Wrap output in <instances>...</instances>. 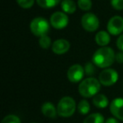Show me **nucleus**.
<instances>
[{"mask_svg":"<svg viewBox=\"0 0 123 123\" xmlns=\"http://www.w3.org/2000/svg\"><path fill=\"white\" fill-rule=\"evenodd\" d=\"M78 6L84 11H88L92 8L91 0H78Z\"/></svg>","mask_w":123,"mask_h":123,"instance_id":"20","label":"nucleus"},{"mask_svg":"<svg viewBox=\"0 0 123 123\" xmlns=\"http://www.w3.org/2000/svg\"><path fill=\"white\" fill-rule=\"evenodd\" d=\"M58 116L62 117H70L74 114L76 110L75 100L70 96H65L59 100L56 106Z\"/></svg>","mask_w":123,"mask_h":123,"instance_id":"3","label":"nucleus"},{"mask_svg":"<svg viewBox=\"0 0 123 123\" xmlns=\"http://www.w3.org/2000/svg\"><path fill=\"white\" fill-rule=\"evenodd\" d=\"M105 123H119V121H117L116 118H114V117H111V118H108Z\"/></svg>","mask_w":123,"mask_h":123,"instance_id":"27","label":"nucleus"},{"mask_svg":"<svg viewBox=\"0 0 123 123\" xmlns=\"http://www.w3.org/2000/svg\"><path fill=\"white\" fill-rule=\"evenodd\" d=\"M81 25L85 31L89 32H94L99 28V20L95 14L92 13H87L83 15L81 19Z\"/></svg>","mask_w":123,"mask_h":123,"instance_id":"5","label":"nucleus"},{"mask_svg":"<svg viewBox=\"0 0 123 123\" xmlns=\"http://www.w3.org/2000/svg\"><path fill=\"white\" fill-rule=\"evenodd\" d=\"M62 9L65 14H72L76 11V4L73 0H62L61 2Z\"/></svg>","mask_w":123,"mask_h":123,"instance_id":"15","label":"nucleus"},{"mask_svg":"<svg viewBox=\"0 0 123 123\" xmlns=\"http://www.w3.org/2000/svg\"><path fill=\"white\" fill-rule=\"evenodd\" d=\"M50 23H51V25L55 29H64L68 25V17L65 13L57 11L51 14L50 18Z\"/></svg>","mask_w":123,"mask_h":123,"instance_id":"7","label":"nucleus"},{"mask_svg":"<svg viewBox=\"0 0 123 123\" xmlns=\"http://www.w3.org/2000/svg\"><path fill=\"white\" fill-rule=\"evenodd\" d=\"M39 45L43 49H48L51 46V40L49 36H41L39 39Z\"/></svg>","mask_w":123,"mask_h":123,"instance_id":"19","label":"nucleus"},{"mask_svg":"<svg viewBox=\"0 0 123 123\" xmlns=\"http://www.w3.org/2000/svg\"><path fill=\"white\" fill-rule=\"evenodd\" d=\"M83 123H105V118L100 113H93L88 116Z\"/></svg>","mask_w":123,"mask_h":123,"instance_id":"16","label":"nucleus"},{"mask_svg":"<svg viewBox=\"0 0 123 123\" xmlns=\"http://www.w3.org/2000/svg\"><path fill=\"white\" fill-rule=\"evenodd\" d=\"M100 84L99 79L93 77L87 78L79 84V93L84 98L94 97L100 90Z\"/></svg>","mask_w":123,"mask_h":123,"instance_id":"2","label":"nucleus"},{"mask_svg":"<svg viewBox=\"0 0 123 123\" xmlns=\"http://www.w3.org/2000/svg\"><path fill=\"white\" fill-rule=\"evenodd\" d=\"M84 68L79 64H74L68 68L67 73V77L71 83H79L84 78Z\"/></svg>","mask_w":123,"mask_h":123,"instance_id":"9","label":"nucleus"},{"mask_svg":"<svg viewBox=\"0 0 123 123\" xmlns=\"http://www.w3.org/2000/svg\"><path fill=\"white\" fill-rule=\"evenodd\" d=\"M19 6L23 9H31L34 5L35 0H16Z\"/></svg>","mask_w":123,"mask_h":123,"instance_id":"23","label":"nucleus"},{"mask_svg":"<svg viewBox=\"0 0 123 123\" xmlns=\"http://www.w3.org/2000/svg\"><path fill=\"white\" fill-rule=\"evenodd\" d=\"M107 31L111 35L118 36L123 32V18L121 16H113L107 23Z\"/></svg>","mask_w":123,"mask_h":123,"instance_id":"8","label":"nucleus"},{"mask_svg":"<svg viewBox=\"0 0 123 123\" xmlns=\"http://www.w3.org/2000/svg\"><path fill=\"white\" fill-rule=\"evenodd\" d=\"M95 42L97 43L99 46H105L111 41V36L109 35V32H106L105 31H99L97 34L95 35Z\"/></svg>","mask_w":123,"mask_h":123,"instance_id":"13","label":"nucleus"},{"mask_svg":"<svg viewBox=\"0 0 123 123\" xmlns=\"http://www.w3.org/2000/svg\"><path fill=\"white\" fill-rule=\"evenodd\" d=\"M78 111L82 115L88 114V113L89 112V111H90L89 103L88 102L86 99H82V100H80L79 105H78Z\"/></svg>","mask_w":123,"mask_h":123,"instance_id":"18","label":"nucleus"},{"mask_svg":"<svg viewBox=\"0 0 123 123\" xmlns=\"http://www.w3.org/2000/svg\"><path fill=\"white\" fill-rule=\"evenodd\" d=\"M31 123H36V122H31Z\"/></svg>","mask_w":123,"mask_h":123,"instance_id":"28","label":"nucleus"},{"mask_svg":"<svg viewBox=\"0 0 123 123\" xmlns=\"http://www.w3.org/2000/svg\"><path fill=\"white\" fill-rule=\"evenodd\" d=\"M96 66L94 65V63L92 62H88L85 64V67H84V73H85L86 75L88 76H92L94 74V73L96 72L95 69Z\"/></svg>","mask_w":123,"mask_h":123,"instance_id":"22","label":"nucleus"},{"mask_svg":"<svg viewBox=\"0 0 123 123\" xmlns=\"http://www.w3.org/2000/svg\"><path fill=\"white\" fill-rule=\"evenodd\" d=\"M70 48V43L65 39H58L53 42L51 50L56 55H62Z\"/></svg>","mask_w":123,"mask_h":123,"instance_id":"11","label":"nucleus"},{"mask_svg":"<svg viewBox=\"0 0 123 123\" xmlns=\"http://www.w3.org/2000/svg\"><path fill=\"white\" fill-rule=\"evenodd\" d=\"M41 112L46 117L54 119L57 116V109L51 102H45L41 106Z\"/></svg>","mask_w":123,"mask_h":123,"instance_id":"12","label":"nucleus"},{"mask_svg":"<svg viewBox=\"0 0 123 123\" xmlns=\"http://www.w3.org/2000/svg\"><path fill=\"white\" fill-rule=\"evenodd\" d=\"M92 61L96 67L106 68L114 63L116 61V54L112 48L103 46L94 53Z\"/></svg>","mask_w":123,"mask_h":123,"instance_id":"1","label":"nucleus"},{"mask_svg":"<svg viewBox=\"0 0 123 123\" xmlns=\"http://www.w3.org/2000/svg\"><path fill=\"white\" fill-rule=\"evenodd\" d=\"M111 4L113 9L116 10L123 9V0H111Z\"/></svg>","mask_w":123,"mask_h":123,"instance_id":"24","label":"nucleus"},{"mask_svg":"<svg viewBox=\"0 0 123 123\" xmlns=\"http://www.w3.org/2000/svg\"><path fill=\"white\" fill-rule=\"evenodd\" d=\"M116 46H117L118 49L123 51V34L119 36V38L116 41Z\"/></svg>","mask_w":123,"mask_h":123,"instance_id":"25","label":"nucleus"},{"mask_svg":"<svg viewBox=\"0 0 123 123\" xmlns=\"http://www.w3.org/2000/svg\"><path fill=\"white\" fill-rule=\"evenodd\" d=\"M1 123H21V121L15 115H8L2 120Z\"/></svg>","mask_w":123,"mask_h":123,"instance_id":"21","label":"nucleus"},{"mask_svg":"<svg viewBox=\"0 0 123 123\" xmlns=\"http://www.w3.org/2000/svg\"><path fill=\"white\" fill-rule=\"evenodd\" d=\"M37 4L43 9H51L56 6L61 0H36Z\"/></svg>","mask_w":123,"mask_h":123,"instance_id":"17","label":"nucleus"},{"mask_svg":"<svg viewBox=\"0 0 123 123\" xmlns=\"http://www.w3.org/2000/svg\"><path fill=\"white\" fill-rule=\"evenodd\" d=\"M116 61L118 63H123V51H120L116 54Z\"/></svg>","mask_w":123,"mask_h":123,"instance_id":"26","label":"nucleus"},{"mask_svg":"<svg viewBox=\"0 0 123 123\" xmlns=\"http://www.w3.org/2000/svg\"><path fill=\"white\" fill-rule=\"evenodd\" d=\"M31 31L33 35L38 37L46 36L50 31V24L45 18L36 17L31 22Z\"/></svg>","mask_w":123,"mask_h":123,"instance_id":"4","label":"nucleus"},{"mask_svg":"<svg viewBox=\"0 0 123 123\" xmlns=\"http://www.w3.org/2000/svg\"><path fill=\"white\" fill-rule=\"evenodd\" d=\"M118 74L115 69L105 68L99 74V81L104 86H111L118 80Z\"/></svg>","mask_w":123,"mask_h":123,"instance_id":"6","label":"nucleus"},{"mask_svg":"<svg viewBox=\"0 0 123 123\" xmlns=\"http://www.w3.org/2000/svg\"><path fill=\"white\" fill-rule=\"evenodd\" d=\"M93 104L97 108L104 109V108H105L108 105L109 100H108V98L105 94H97L93 98Z\"/></svg>","mask_w":123,"mask_h":123,"instance_id":"14","label":"nucleus"},{"mask_svg":"<svg viewBox=\"0 0 123 123\" xmlns=\"http://www.w3.org/2000/svg\"><path fill=\"white\" fill-rule=\"evenodd\" d=\"M110 111L111 114L118 120L123 121V99L116 98L111 101L110 105Z\"/></svg>","mask_w":123,"mask_h":123,"instance_id":"10","label":"nucleus"}]
</instances>
